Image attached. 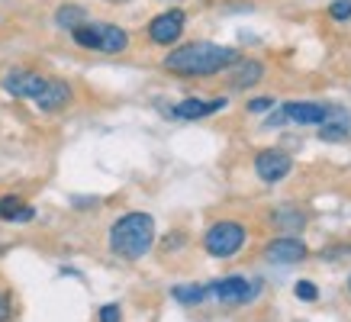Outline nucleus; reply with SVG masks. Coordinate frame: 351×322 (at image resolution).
Returning <instances> with one entry per match:
<instances>
[{
	"mask_svg": "<svg viewBox=\"0 0 351 322\" xmlns=\"http://www.w3.org/2000/svg\"><path fill=\"white\" fill-rule=\"evenodd\" d=\"M242 55L229 49V45L216 42H184L178 49H171L168 58L161 62V68L168 75L178 77H213L219 71H229Z\"/></svg>",
	"mask_w": 351,
	"mask_h": 322,
	"instance_id": "nucleus-1",
	"label": "nucleus"
},
{
	"mask_svg": "<svg viewBox=\"0 0 351 322\" xmlns=\"http://www.w3.org/2000/svg\"><path fill=\"white\" fill-rule=\"evenodd\" d=\"M155 245V219L152 213L132 210L123 213L117 223L110 225V251L123 261H138L145 258Z\"/></svg>",
	"mask_w": 351,
	"mask_h": 322,
	"instance_id": "nucleus-2",
	"label": "nucleus"
},
{
	"mask_svg": "<svg viewBox=\"0 0 351 322\" xmlns=\"http://www.w3.org/2000/svg\"><path fill=\"white\" fill-rule=\"evenodd\" d=\"M245 242H248V229L242 223H235V219H219L203 236V248H206V255H213V258L239 255L245 248Z\"/></svg>",
	"mask_w": 351,
	"mask_h": 322,
	"instance_id": "nucleus-3",
	"label": "nucleus"
},
{
	"mask_svg": "<svg viewBox=\"0 0 351 322\" xmlns=\"http://www.w3.org/2000/svg\"><path fill=\"white\" fill-rule=\"evenodd\" d=\"M184 26H187V13L184 10H165L158 13L155 20L149 23V42L152 45H178L181 42V36H184Z\"/></svg>",
	"mask_w": 351,
	"mask_h": 322,
	"instance_id": "nucleus-4",
	"label": "nucleus"
},
{
	"mask_svg": "<svg viewBox=\"0 0 351 322\" xmlns=\"http://www.w3.org/2000/svg\"><path fill=\"white\" fill-rule=\"evenodd\" d=\"M49 77L39 75V71H29V68H13V71H7L3 75V90L10 97H16V100H36V97L43 94V87Z\"/></svg>",
	"mask_w": 351,
	"mask_h": 322,
	"instance_id": "nucleus-5",
	"label": "nucleus"
},
{
	"mask_svg": "<svg viewBox=\"0 0 351 322\" xmlns=\"http://www.w3.org/2000/svg\"><path fill=\"white\" fill-rule=\"evenodd\" d=\"M293 171V161H290L287 151L280 149H265L255 155V174L261 177L265 184H277L284 181L287 174Z\"/></svg>",
	"mask_w": 351,
	"mask_h": 322,
	"instance_id": "nucleus-6",
	"label": "nucleus"
},
{
	"mask_svg": "<svg viewBox=\"0 0 351 322\" xmlns=\"http://www.w3.org/2000/svg\"><path fill=\"white\" fill-rule=\"evenodd\" d=\"M71 100H75L71 84L62 81V77H49L43 87V94L36 97V107L43 110V113H62V110L71 107Z\"/></svg>",
	"mask_w": 351,
	"mask_h": 322,
	"instance_id": "nucleus-7",
	"label": "nucleus"
},
{
	"mask_svg": "<svg viewBox=\"0 0 351 322\" xmlns=\"http://www.w3.org/2000/svg\"><path fill=\"white\" fill-rule=\"evenodd\" d=\"M306 255H309L306 242L297 236H280L265 248V258L271 264H297V261H303Z\"/></svg>",
	"mask_w": 351,
	"mask_h": 322,
	"instance_id": "nucleus-8",
	"label": "nucleus"
},
{
	"mask_svg": "<svg viewBox=\"0 0 351 322\" xmlns=\"http://www.w3.org/2000/svg\"><path fill=\"white\" fill-rule=\"evenodd\" d=\"M206 293H210V297H216L219 303L235 306V303H245L248 297H252V284H248L245 277H239V274H232V277L213 280V284L206 287Z\"/></svg>",
	"mask_w": 351,
	"mask_h": 322,
	"instance_id": "nucleus-9",
	"label": "nucleus"
},
{
	"mask_svg": "<svg viewBox=\"0 0 351 322\" xmlns=\"http://www.w3.org/2000/svg\"><path fill=\"white\" fill-rule=\"evenodd\" d=\"M223 107H226V97H216V100L187 97V100H181V103H174V107H171V116H178V119H206V116H213V113H219Z\"/></svg>",
	"mask_w": 351,
	"mask_h": 322,
	"instance_id": "nucleus-10",
	"label": "nucleus"
},
{
	"mask_svg": "<svg viewBox=\"0 0 351 322\" xmlns=\"http://www.w3.org/2000/svg\"><path fill=\"white\" fill-rule=\"evenodd\" d=\"M97 29V52L104 55H119L129 49V32L117 23H94Z\"/></svg>",
	"mask_w": 351,
	"mask_h": 322,
	"instance_id": "nucleus-11",
	"label": "nucleus"
},
{
	"mask_svg": "<svg viewBox=\"0 0 351 322\" xmlns=\"http://www.w3.org/2000/svg\"><path fill=\"white\" fill-rule=\"evenodd\" d=\"M280 113L290 119V123H300V126H319L326 123L329 110L319 107V103H309V100H293V103H284Z\"/></svg>",
	"mask_w": 351,
	"mask_h": 322,
	"instance_id": "nucleus-12",
	"label": "nucleus"
},
{
	"mask_svg": "<svg viewBox=\"0 0 351 322\" xmlns=\"http://www.w3.org/2000/svg\"><path fill=\"white\" fill-rule=\"evenodd\" d=\"M261 77H265V64L255 62V58H239V62L229 68V84H232L235 90L261 84Z\"/></svg>",
	"mask_w": 351,
	"mask_h": 322,
	"instance_id": "nucleus-13",
	"label": "nucleus"
},
{
	"mask_svg": "<svg viewBox=\"0 0 351 322\" xmlns=\"http://www.w3.org/2000/svg\"><path fill=\"white\" fill-rule=\"evenodd\" d=\"M0 219L3 223H29V219H36V210L29 203H23V197L7 193V197H0Z\"/></svg>",
	"mask_w": 351,
	"mask_h": 322,
	"instance_id": "nucleus-14",
	"label": "nucleus"
},
{
	"mask_svg": "<svg viewBox=\"0 0 351 322\" xmlns=\"http://www.w3.org/2000/svg\"><path fill=\"white\" fill-rule=\"evenodd\" d=\"M55 23L62 26V29H77V26H84L87 23V10L81 7V3H62L58 7V13H55Z\"/></svg>",
	"mask_w": 351,
	"mask_h": 322,
	"instance_id": "nucleus-15",
	"label": "nucleus"
},
{
	"mask_svg": "<svg viewBox=\"0 0 351 322\" xmlns=\"http://www.w3.org/2000/svg\"><path fill=\"white\" fill-rule=\"evenodd\" d=\"M171 297L181 303V306H197V303H203L210 293H206L203 284H178V287H171Z\"/></svg>",
	"mask_w": 351,
	"mask_h": 322,
	"instance_id": "nucleus-16",
	"label": "nucleus"
},
{
	"mask_svg": "<svg viewBox=\"0 0 351 322\" xmlns=\"http://www.w3.org/2000/svg\"><path fill=\"white\" fill-rule=\"evenodd\" d=\"M348 136V123H345V116H326V123H319V139L322 142H341Z\"/></svg>",
	"mask_w": 351,
	"mask_h": 322,
	"instance_id": "nucleus-17",
	"label": "nucleus"
},
{
	"mask_svg": "<svg viewBox=\"0 0 351 322\" xmlns=\"http://www.w3.org/2000/svg\"><path fill=\"white\" fill-rule=\"evenodd\" d=\"M329 16H332V20H339V23L351 20V0H332V3H329Z\"/></svg>",
	"mask_w": 351,
	"mask_h": 322,
	"instance_id": "nucleus-18",
	"label": "nucleus"
},
{
	"mask_svg": "<svg viewBox=\"0 0 351 322\" xmlns=\"http://www.w3.org/2000/svg\"><path fill=\"white\" fill-rule=\"evenodd\" d=\"M293 290H297V297L303 303H313L316 297H319V290H316V284H313V280H297V287H293Z\"/></svg>",
	"mask_w": 351,
	"mask_h": 322,
	"instance_id": "nucleus-19",
	"label": "nucleus"
},
{
	"mask_svg": "<svg viewBox=\"0 0 351 322\" xmlns=\"http://www.w3.org/2000/svg\"><path fill=\"white\" fill-rule=\"evenodd\" d=\"M100 322H123V310H119L117 303H107V306H100Z\"/></svg>",
	"mask_w": 351,
	"mask_h": 322,
	"instance_id": "nucleus-20",
	"label": "nucleus"
},
{
	"mask_svg": "<svg viewBox=\"0 0 351 322\" xmlns=\"http://www.w3.org/2000/svg\"><path fill=\"white\" fill-rule=\"evenodd\" d=\"M267 110H274V100H271V97H255V100H248V113H267Z\"/></svg>",
	"mask_w": 351,
	"mask_h": 322,
	"instance_id": "nucleus-21",
	"label": "nucleus"
},
{
	"mask_svg": "<svg viewBox=\"0 0 351 322\" xmlns=\"http://www.w3.org/2000/svg\"><path fill=\"white\" fill-rule=\"evenodd\" d=\"M13 316V303H10V293L0 287V322H7Z\"/></svg>",
	"mask_w": 351,
	"mask_h": 322,
	"instance_id": "nucleus-22",
	"label": "nucleus"
},
{
	"mask_svg": "<svg viewBox=\"0 0 351 322\" xmlns=\"http://www.w3.org/2000/svg\"><path fill=\"white\" fill-rule=\"evenodd\" d=\"M274 223L277 225H303V216H274Z\"/></svg>",
	"mask_w": 351,
	"mask_h": 322,
	"instance_id": "nucleus-23",
	"label": "nucleus"
},
{
	"mask_svg": "<svg viewBox=\"0 0 351 322\" xmlns=\"http://www.w3.org/2000/svg\"><path fill=\"white\" fill-rule=\"evenodd\" d=\"M107 3H126V0H107Z\"/></svg>",
	"mask_w": 351,
	"mask_h": 322,
	"instance_id": "nucleus-24",
	"label": "nucleus"
},
{
	"mask_svg": "<svg viewBox=\"0 0 351 322\" xmlns=\"http://www.w3.org/2000/svg\"><path fill=\"white\" fill-rule=\"evenodd\" d=\"M348 290H351V277H348Z\"/></svg>",
	"mask_w": 351,
	"mask_h": 322,
	"instance_id": "nucleus-25",
	"label": "nucleus"
}]
</instances>
